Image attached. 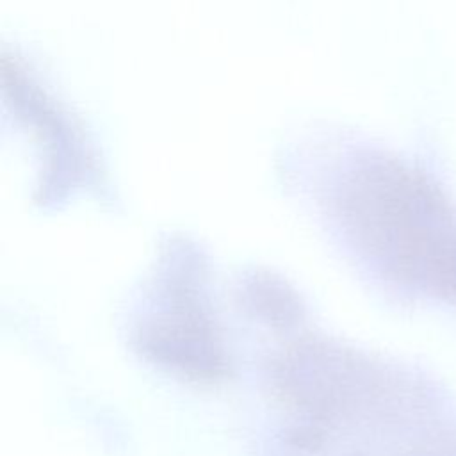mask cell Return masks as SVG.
Wrapping results in <instances>:
<instances>
[{"instance_id": "cell-1", "label": "cell", "mask_w": 456, "mask_h": 456, "mask_svg": "<svg viewBox=\"0 0 456 456\" xmlns=\"http://www.w3.org/2000/svg\"><path fill=\"white\" fill-rule=\"evenodd\" d=\"M162 297L139 330V342L153 356L169 362L185 372L216 376L223 372V353L216 326L201 306V294L191 276L178 273L164 283Z\"/></svg>"}]
</instances>
